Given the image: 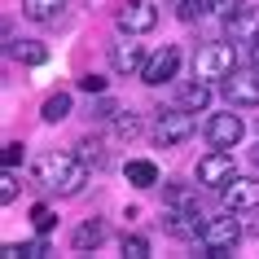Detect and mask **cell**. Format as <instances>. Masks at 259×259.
<instances>
[{"mask_svg": "<svg viewBox=\"0 0 259 259\" xmlns=\"http://www.w3.org/2000/svg\"><path fill=\"white\" fill-rule=\"evenodd\" d=\"M22 158H27V150H22V141H9V145H5V167H18Z\"/></svg>", "mask_w": 259, "mask_h": 259, "instance_id": "26", "label": "cell"}, {"mask_svg": "<svg viewBox=\"0 0 259 259\" xmlns=\"http://www.w3.org/2000/svg\"><path fill=\"white\" fill-rule=\"evenodd\" d=\"M220 93L229 97V106H259V66L233 70L229 79H220Z\"/></svg>", "mask_w": 259, "mask_h": 259, "instance_id": "8", "label": "cell"}, {"mask_svg": "<svg viewBox=\"0 0 259 259\" xmlns=\"http://www.w3.org/2000/svg\"><path fill=\"white\" fill-rule=\"evenodd\" d=\"M66 114H70V93H53L49 101H44V110H40L44 123H62Z\"/></svg>", "mask_w": 259, "mask_h": 259, "instance_id": "18", "label": "cell"}, {"mask_svg": "<svg viewBox=\"0 0 259 259\" xmlns=\"http://www.w3.org/2000/svg\"><path fill=\"white\" fill-rule=\"evenodd\" d=\"M75 150H79V158H83L88 167H101V158H106V150H101V141H97V137H83Z\"/></svg>", "mask_w": 259, "mask_h": 259, "instance_id": "20", "label": "cell"}, {"mask_svg": "<svg viewBox=\"0 0 259 259\" xmlns=\"http://www.w3.org/2000/svg\"><path fill=\"white\" fill-rule=\"evenodd\" d=\"M198 132V119H193V110H158V119H154V141L171 150V145H185V141Z\"/></svg>", "mask_w": 259, "mask_h": 259, "instance_id": "4", "label": "cell"}, {"mask_svg": "<svg viewBox=\"0 0 259 259\" xmlns=\"http://www.w3.org/2000/svg\"><path fill=\"white\" fill-rule=\"evenodd\" d=\"M242 137H246V123H242V114H233V106L224 110V114H211V119H206V141H211V150H233Z\"/></svg>", "mask_w": 259, "mask_h": 259, "instance_id": "6", "label": "cell"}, {"mask_svg": "<svg viewBox=\"0 0 259 259\" xmlns=\"http://www.w3.org/2000/svg\"><path fill=\"white\" fill-rule=\"evenodd\" d=\"M110 66L119 70V75H137L141 66H145V49L132 40H119V44H110Z\"/></svg>", "mask_w": 259, "mask_h": 259, "instance_id": "12", "label": "cell"}, {"mask_svg": "<svg viewBox=\"0 0 259 259\" xmlns=\"http://www.w3.org/2000/svg\"><path fill=\"white\" fill-rule=\"evenodd\" d=\"M237 211H224L215 220H202V233H198V246H202L206 259H224L233 246L242 242V224H237Z\"/></svg>", "mask_w": 259, "mask_h": 259, "instance_id": "2", "label": "cell"}, {"mask_svg": "<svg viewBox=\"0 0 259 259\" xmlns=\"http://www.w3.org/2000/svg\"><path fill=\"white\" fill-rule=\"evenodd\" d=\"M35 185L49 193H62V198H75V193L88 185V163L79 154H66V150H49L35 158Z\"/></svg>", "mask_w": 259, "mask_h": 259, "instance_id": "1", "label": "cell"}, {"mask_svg": "<svg viewBox=\"0 0 259 259\" xmlns=\"http://www.w3.org/2000/svg\"><path fill=\"white\" fill-rule=\"evenodd\" d=\"M167 5H171V9H176V5H180V0H167Z\"/></svg>", "mask_w": 259, "mask_h": 259, "instance_id": "33", "label": "cell"}, {"mask_svg": "<svg viewBox=\"0 0 259 259\" xmlns=\"http://www.w3.org/2000/svg\"><path fill=\"white\" fill-rule=\"evenodd\" d=\"M9 53H14L22 66H40L44 57H49V49H44V44H35V40H14V49H9Z\"/></svg>", "mask_w": 259, "mask_h": 259, "instance_id": "17", "label": "cell"}, {"mask_svg": "<svg viewBox=\"0 0 259 259\" xmlns=\"http://www.w3.org/2000/svg\"><path fill=\"white\" fill-rule=\"evenodd\" d=\"M66 9V0H22V18L31 22H57Z\"/></svg>", "mask_w": 259, "mask_h": 259, "instance_id": "13", "label": "cell"}, {"mask_svg": "<svg viewBox=\"0 0 259 259\" xmlns=\"http://www.w3.org/2000/svg\"><path fill=\"white\" fill-rule=\"evenodd\" d=\"M18 189H22V180H18V167H5V171H0V202H14Z\"/></svg>", "mask_w": 259, "mask_h": 259, "instance_id": "21", "label": "cell"}, {"mask_svg": "<svg viewBox=\"0 0 259 259\" xmlns=\"http://www.w3.org/2000/svg\"><path fill=\"white\" fill-rule=\"evenodd\" d=\"M167 202H171V206H185V211H198V198H193L185 185H176V180L167 185Z\"/></svg>", "mask_w": 259, "mask_h": 259, "instance_id": "23", "label": "cell"}, {"mask_svg": "<svg viewBox=\"0 0 259 259\" xmlns=\"http://www.w3.org/2000/svg\"><path fill=\"white\" fill-rule=\"evenodd\" d=\"M114 114H119V106H114L110 97H101V101H97V110H93V119H114Z\"/></svg>", "mask_w": 259, "mask_h": 259, "instance_id": "29", "label": "cell"}, {"mask_svg": "<svg viewBox=\"0 0 259 259\" xmlns=\"http://www.w3.org/2000/svg\"><path fill=\"white\" fill-rule=\"evenodd\" d=\"M176 14H180V22H198L202 14H211V0H180Z\"/></svg>", "mask_w": 259, "mask_h": 259, "instance_id": "22", "label": "cell"}, {"mask_svg": "<svg viewBox=\"0 0 259 259\" xmlns=\"http://www.w3.org/2000/svg\"><path fill=\"white\" fill-rule=\"evenodd\" d=\"M114 127H119V137H137V132H141V119H137V114H119Z\"/></svg>", "mask_w": 259, "mask_h": 259, "instance_id": "25", "label": "cell"}, {"mask_svg": "<svg viewBox=\"0 0 259 259\" xmlns=\"http://www.w3.org/2000/svg\"><path fill=\"white\" fill-rule=\"evenodd\" d=\"M22 255H35V259H40V255H49V242H44V233L35 237V242H27V246H22Z\"/></svg>", "mask_w": 259, "mask_h": 259, "instance_id": "30", "label": "cell"}, {"mask_svg": "<svg viewBox=\"0 0 259 259\" xmlns=\"http://www.w3.org/2000/svg\"><path fill=\"white\" fill-rule=\"evenodd\" d=\"M158 27V5L150 0H123L119 5V31L123 35H150Z\"/></svg>", "mask_w": 259, "mask_h": 259, "instance_id": "5", "label": "cell"}, {"mask_svg": "<svg viewBox=\"0 0 259 259\" xmlns=\"http://www.w3.org/2000/svg\"><path fill=\"white\" fill-rule=\"evenodd\" d=\"M242 9V0H211V14H220V18H233Z\"/></svg>", "mask_w": 259, "mask_h": 259, "instance_id": "27", "label": "cell"}, {"mask_svg": "<svg viewBox=\"0 0 259 259\" xmlns=\"http://www.w3.org/2000/svg\"><path fill=\"white\" fill-rule=\"evenodd\" d=\"M233 176H237V171H233V154L229 150H211L206 158H198V185H206V189L220 193Z\"/></svg>", "mask_w": 259, "mask_h": 259, "instance_id": "9", "label": "cell"}, {"mask_svg": "<svg viewBox=\"0 0 259 259\" xmlns=\"http://www.w3.org/2000/svg\"><path fill=\"white\" fill-rule=\"evenodd\" d=\"M101 242H106V224H101V220H83L79 229H75V237H70L75 250H97Z\"/></svg>", "mask_w": 259, "mask_h": 259, "instance_id": "15", "label": "cell"}, {"mask_svg": "<svg viewBox=\"0 0 259 259\" xmlns=\"http://www.w3.org/2000/svg\"><path fill=\"white\" fill-rule=\"evenodd\" d=\"M176 70H180V49H176V44H163L154 57H145V66H141V79L150 83V88H163V83L176 79Z\"/></svg>", "mask_w": 259, "mask_h": 259, "instance_id": "7", "label": "cell"}, {"mask_svg": "<svg viewBox=\"0 0 259 259\" xmlns=\"http://www.w3.org/2000/svg\"><path fill=\"white\" fill-rule=\"evenodd\" d=\"M119 250H123V255H127V259H145V255H150V242H145L141 233H123Z\"/></svg>", "mask_w": 259, "mask_h": 259, "instance_id": "19", "label": "cell"}, {"mask_svg": "<svg viewBox=\"0 0 259 259\" xmlns=\"http://www.w3.org/2000/svg\"><path fill=\"white\" fill-rule=\"evenodd\" d=\"M79 88H83V93H88V97H101V93H106V79H101V75H83V79H79Z\"/></svg>", "mask_w": 259, "mask_h": 259, "instance_id": "28", "label": "cell"}, {"mask_svg": "<svg viewBox=\"0 0 259 259\" xmlns=\"http://www.w3.org/2000/svg\"><path fill=\"white\" fill-rule=\"evenodd\" d=\"M31 220H35V229H40V233H49V229L57 224V215L49 211V206H35V211H31Z\"/></svg>", "mask_w": 259, "mask_h": 259, "instance_id": "24", "label": "cell"}, {"mask_svg": "<svg viewBox=\"0 0 259 259\" xmlns=\"http://www.w3.org/2000/svg\"><path fill=\"white\" fill-rule=\"evenodd\" d=\"M229 40L233 44H255L259 40V5L237 9V14L229 18Z\"/></svg>", "mask_w": 259, "mask_h": 259, "instance_id": "11", "label": "cell"}, {"mask_svg": "<svg viewBox=\"0 0 259 259\" xmlns=\"http://www.w3.org/2000/svg\"><path fill=\"white\" fill-rule=\"evenodd\" d=\"M127 185H137V189H154L158 185V167L150 163V158H127Z\"/></svg>", "mask_w": 259, "mask_h": 259, "instance_id": "14", "label": "cell"}, {"mask_svg": "<svg viewBox=\"0 0 259 259\" xmlns=\"http://www.w3.org/2000/svg\"><path fill=\"white\" fill-rule=\"evenodd\" d=\"M237 70V53H233V40H211L193 53V79H229Z\"/></svg>", "mask_w": 259, "mask_h": 259, "instance_id": "3", "label": "cell"}, {"mask_svg": "<svg viewBox=\"0 0 259 259\" xmlns=\"http://www.w3.org/2000/svg\"><path fill=\"white\" fill-rule=\"evenodd\" d=\"M206 101H211V83L206 79H198V83H185V93H180V106L185 110H206Z\"/></svg>", "mask_w": 259, "mask_h": 259, "instance_id": "16", "label": "cell"}, {"mask_svg": "<svg viewBox=\"0 0 259 259\" xmlns=\"http://www.w3.org/2000/svg\"><path fill=\"white\" fill-rule=\"evenodd\" d=\"M220 202H224V211H255L259 206V180L255 176H233L220 189Z\"/></svg>", "mask_w": 259, "mask_h": 259, "instance_id": "10", "label": "cell"}, {"mask_svg": "<svg viewBox=\"0 0 259 259\" xmlns=\"http://www.w3.org/2000/svg\"><path fill=\"white\" fill-rule=\"evenodd\" d=\"M250 163H255V171H259V145H255V150H250Z\"/></svg>", "mask_w": 259, "mask_h": 259, "instance_id": "32", "label": "cell"}, {"mask_svg": "<svg viewBox=\"0 0 259 259\" xmlns=\"http://www.w3.org/2000/svg\"><path fill=\"white\" fill-rule=\"evenodd\" d=\"M250 62H255V66H259V40L250 44Z\"/></svg>", "mask_w": 259, "mask_h": 259, "instance_id": "31", "label": "cell"}]
</instances>
